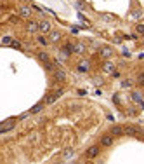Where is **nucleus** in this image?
Masks as SVG:
<instances>
[{
    "instance_id": "nucleus-1",
    "label": "nucleus",
    "mask_w": 144,
    "mask_h": 164,
    "mask_svg": "<svg viewBox=\"0 0 144 164\" xmlns=\"http://www.w3.org/2000/svg\"><path fill=\"white\" fill-rule=\"evenodd\" d=\"M62 94H64V89H62V87L56 89V91H52V93H47L45 94V98H43V103H45V105H54Z\"/></svg>"
},
{
    "instance_id": "nucleus-2",
    "label": "nucleus",
    "mask_w": 144,
    "mask_h": 164,
    "mask_svg": "<svg viewBox=\"0 0 144 164\" xmlns=\"http://www.w3.org/2000/svg\"><path fill=\"white\" fill-rule=\"evenodd\" d=\"M123 135L136 136V138H142V136H144V129L139 128V126H125V128H123Z\"/></svg>"
},
{
    "instance_id": "nucleus-3",
    "label": "nucleus",
    "mask_w": 144,
    "mask_h": 164,
    "mask_svg": "<svg viewBox=\"0 0 144 164\" xmlns=\"http://www.w3.org/2000/svg\"><path fill=\"white\" fill-rule=\"evenodd\" d=\"M73 54V42H64L61 45V59L59 61H64V59H68L69 56Z\"/></svg>"
},
{
    "instance_id": "nucleus-4",
    "label": "nucleus",
    "mask_w": 144,
    "mask_h": 164,
    "mask_svg": "<svg viewBox=\"0 0 144 164\" xmlns=\"http://www.w3.org/2000/svg\"><path fill=\"white\" fill-rule=\"evenodd\" d=\"M14 126H16V119H14V117H11V119H5L4 122H0V135L12 131Z\"/></svg>"
},
{
    "instance_id": "nucleus-5",
    "label": "nucleus",
    "mask_w": 144,
    "mask_h": 164,
    "mask_svg": "<svg viewBox=\"0 0 144 164\" xmlns=\"http://www.w3.org/2000/svg\"><path fill=\"white\" fill-rule=\"evenodd\" d=\"M99 154H101V145H90L89 149H87V152H85V157L89 159V161H94L96 157H99Z\"/></svg>"
},
{
    "instance_id": "nucleus-6",
    "label": "nucleus",
    "mask_w": 144,
    "mask_h": 164,
    "mask_svg": "<svg viewBox=\"0 0 144 164\" xmlns=\"http://www.w3.org/2000/svg\"><path fill=\"white\" fill-rule=\"evenodd\" d=\"M97 54H99L101 59H111V56H113V47H111V45H101L99 51H97Z\"/></svg>"
},
{
    "instance_id": "nucleus-7",
    "label": "nucleus",
    "mask_w": 144,
    "mask_h": 164,
    "mask_svg": "<svg viewBox=\"0 0 144 164\" xmlns=\"http://www.w3.org/2000/svg\"><path fill=\"white\" fill-rule=\"evenodd\" d=\"M76 72H78V73H89L90 72V59H87V58L80 59V61L76 63Z\"/></svg>"
},
{
    "instance_id": "nucleus-8",
    "label": "nucleus",
    "mask_w": 144,
    "mask_h": 164,
    "mask_svg": "<svg viewBox=\"0 0 144 164\" xmlns=\"http://www.w3.org/2000/svg\"><path fill=\"white\" fill-rule=\"evenodd\" d=\"M50 30H52V23L49 21V19H40V21H38V33L49 35Z\"/></svg>"
},
{
    "instance_id": "nucleus-9",
    "label": "nucleus",
    "mask_w": 144,
    "mask_h": 164,
    "mask_svg": "<svg viewBox=\"0 0 144 164\" xmlns=\"http://www.w3.org/2000/svg\"><path fill=\"white\" fill-rule=\"evenodd\" d=\"M24 30H26L30 35H37V33H38V21H33V19H26Z\"/></svg>"
},
{
    "instance_id": "nucleus-10",
    "label": "nucleus",
    "mask_w": 144,
    "mask_h": 164,
    "mask_svg": "<svg viewBox=\"0 0 144 164\" xmlns=\"http://www.w3.org/2000/svg\"><path fill=\"white\" fill-rule=\"evenodd\" d=\"M113 143H115V136L111 135V133L103 135V136H101V140H99V145H101V147H106V149H108V147H111Z\"/></svg>"
},
{
    "instance_id": "nucleus-11",
    "label": "nucleus",
    "mask_w": 144,
    "mask_h": 164,
    "mask_svg": "<svg viewBox=\"0 0 144 164\" xmlns=\"http://www.w3.org/2000/svg\"><path fill=\"white\" fill-rule=\"evenodd\" d=\"M101 68H103V72L106 73V75H111L113 72L117 70V65L113 63L111 59H104V63H103V66H101Z\"/></svg>"
},
{
    "instance_id": "nucleus-12",
    "label": "nucleus",
    "mask_w": 144,
    "mask_h": 164,
    "mask_svg": "<svg viewBox=\"0 0 144 164\" xmlns=\"http://www.w3.org/2000/svg\"><path fill=\"white\" fill-rule=\"evenodd\" d=\"M85 52H87V45H85V42H75L73 44V54L83 56Z\"/></svg>"
},
{
    "instance_id": "nucleus-13",
    "label": "nucleus",
    "mask_w": 144,
    "mask_h": 164,
    "mask_svg": "<svg viewBox=\"0 0 144 164\" xmlns=\"http://www.w3.org/2000/svg\"><path fill=\"white\" fill-rule=\"evenodd\" d=\"M61 38H62V33L59 32V30H50V32H49V42L57 44Z\"/></svg>"
},
{
    "instance_id": "nucleus-14",
    "label": "nucleus",
    "mask_w": 144,
    "mask_h": 164,
    "mask_svg": "<svg viewBox=\"0 0 144 164\" xmlns=\"http://www.w3.org/2000/svg\"><path fill=\"white\" fill-rule=\"evenodd\" d=\"M130 98L134 100V103H136V105H139V107L144 110V100H142V94L139 93V91H132Z\"/></svg>"
},
{
    "instance_id": "nucleus-15",
    "label": "nucleus",
    "mask_w": 144,
    "mask_h": 164,
    "mask_svg": "<svg viewBox=\"0 0 144 164\" xmlns=\"http://www.w3.org/2000/svg\"><path fill=\"white\" fill-rule=\"evenodd\" d=\"M19 16H21V19L31 18V7H30V5H21L19 7Z\"/></svg>"
},
{
    "instance_id": "nucleus-16",
    "label": "nucleus",
    "mask_w": 144,
    "mask_h": 164,
    "mask_svg": "<svg viewBox=\"0 0 144 164\" xmlns=\"http://www.w3.org/2000/svg\"><path fill=\"white\" fill-rule=\"evenodd\" d=\"M52 75H54L56 82H66V72L57 70V68H56V70L52 72Z\"/></svg>"
},
{
    "instance_id": "nucleus-17",
    "label": "nucleus",
    "mask_w": 144,
    "mask_h": 164,
    "mask_svg": "<svg viewBox=\"0 0 144 164\" xmlns=\"http://www.w3.org/2000/svg\"><path fill=\"white\" fill-rule=\"evenodd\" d=\"M73 156H75V150H73V149H66L64 152H62V159H61V161L66 162V161H69V159H73Z\"/></svg>"
},
{
    "instance_id": "nucleus-18",
    "label": "nucleus",
    "mask_w": 144,
    "mask_h": 164,
    "mask_svg": "<svg viewBox=\"0 0 144 164\" xmlns=\"http://www.w3.org/2000/svg\"><path fill=\"white\" fill-rule=\"evenodd\" d=\"M43 108H45V103H43V101H40V103H37V105H33V107H31L30 114H40Z\"/></svg>"
},
{
    "instance_id": "nucleus-19",
    "label": "nucleus",
    "mask_w": 144,
    "mask_h": 164,
    "mask_svg": "<svg viewBox=\"0 0 144 164\" xmlns=\"http://www.w3.org/2000/svg\"><path fill=\"white\" fill-rule=\"evenodd\" d=\"M110 133L113 136H122V135H123V128H122V126H111Z\"/></svg>"
},
{
    "instance_id": "nucleus-20",
    "label": "nucleus",
    "mask_w": 144,
    "mask_h": 164,
    "mask_svg": "<svg viewBox=\"0 0 144 164\" xmlns=\"http://www.w3.org/2000/svg\"><path fill=\"white\" fill-rule=\"evenodd\" d=\"M37 58L40 59L42 63H47V61H50V56H49V54L45 52V51H40V52L37 54Z\"/></svg>"
},
{
    "instance_id": "nucleus-21",
    "label": "nucleus",
    "mask_w": 144,
    "mask_h": 164,
    "mask_svg": "<svg viewBox=\"0 0 144 164\" xmlns=\"http://www.w3.org/2000/svg\"><path fill=\"white\" fill-rule=\"evenodd\" d=\"M35 42L38 44V45H42V47H45V45L49 44V38H45V37H43V33H42V35H38L37 38H35Z\"/></svg>"
},
{
    "instance_id": "nucleus-22",
    "label": "nucleus",
    "mask_w": 144,
    "mask_h": 164,
    "mask_svg": "<svg viewBox=\"0 0 144 164\" xmlns=\"http://www.w3.org/2000/svg\"><path fill=\"white\" fill-rule=\"evenodd\" d=\"M130 18L132 19H141V18H142V9H134V11H132L130 12Z\"/></svg>"
},
{
    "instance_id": "nucleus-23",
    "label": "nucleus",
    "mask_w": 144,
    "mask_h": 164,
    "mask_svg": "<svg viewBox=\"0 0 144 164\" xmlns=\"http://www.w3.org/2000/svg\"><path fill=\"white\" fill-rule=\"evenodd\" d=\"M136 82H137L139 87H144V72H139L137 77H136Z\"/></svg>"
},
{
    "instance_id": "nucleus-24",
    "label": "nucleus",
    "mask_w": 144,
    "mask_h": 164,
    "mask_svg": "<svg viewBox=\"0 0 144 164\" xmlns=\"http://www.w3.org/2000/svg\"><path fill=\"white\" fill-rule=\"evenodd\" d=\"M21 21V16L18 14V16H11V18H9V19H7V23H9V25H18V23Z\"/></svg>"
},
{
    "instance_id": "nucleus-25",
    "label": "nucleus",
    "mask_w": 144,
    "mask_h": 164,
    "mask_svg": "<svg viewBox=\"0 0 144 164\" xmlns=\"http://www.w3.org/2000/svg\"><path fill=\"white\" fill-rule=\"evenodd\" d=\"M92 82H94L96 86H99V87L104 86V79L103 77H94V79H92Z\"/></svg>"
},
{
    "instance_id": "nucleus-26",
    "label": "nucleus",
    "mask_w": 144,
    "mask_h": 164,
    "mask_svg": "<svg viewBox=\"0 0 144 164\" xmlns=\"http://www.w3.org/2000/svg\"><path fill=\"white\" fill-rule=\"evenodd\" d=\"M122 87H123V89L132 87V80H130V79H123V80H122Z\"/></svg>"
},
{
    "instance_id": "nucleus-27",
    "label": "nucleus",
    "mask_w": 144,
    "mask_h": 164,
    "mask_svg": "<svg viewBox=\"0 0 144 164\" xmlns=\"http://www.w3.org/2000/svg\"><path fill=\"white\" fill-rule=\"evenodd\" d=\"M136 32H137V33H141V35H144V25H142V23H137Z\"/></svg>"
},
{
    "instance_id": "nucleus-28",
    "label": "nucleus",
    "mask_w": 144,
    "mask_h": 164,
    "mask_svg": "<svg viewBox=\"0 0 144 164\" xmlns=\"http://www.w3.org/2000/svg\"><path fill=\"white\" fill-rule=\"evenodd\" d=\"M103 19H104V21H113L115 16H113V14H103Z\"/></svg>"
},
{
    "instance_id": "nucleus-29",
    "label": "nucleus",
    "mask_w": 144,
    "mask_h": 164,
    "mask_svg": "<svg viewBox=\"0 0 144 164\" xmlns=\"http://www.w3.org/2000/svg\"><path fill=\"white\" fill-rule=\"evenodd\" d=\"M11 45H12L14 49H23V47H21V42H18V40H12V42H11Z\"/></svg>"
},
{
    "instance_id": "nucleus-30",
    "label": "nucleus",
    "mask_w": 144,
    "mask_h": 164,
    "mask_svg": "<svg viewBox=\"0 0 144 164\" xmlns=\"http://www.w3.org/2000/svg\"><path fill=\"white\" fill-rule=\"evenodd\" d=\"M113 101H115V105H120V103H122V101H120V96H118V94H115V96H113Z\"/></svg>"
},
{
    "instance_id": "nucleus-31",
    "label": "nucleus",
    "mask_w": 144,
    "mask_h": 164,
    "mask_svg": "<svg viewBox=\"0 0 144 164\" xmlns=\"http://www.w3.org/2000/svg\"><path fill=\"white\" fill-rule=\"evenodd\" d=\"M120 75H122V73H120L118 70H115L113 73H111V77H113V79H120Z\"/></svg>"
},
{
    "instance_id": "nucleus-32",
    "label": "nucleus",
    "mask_w": 144,
    "mask_h": 164,
    "mask_svg": "<svg viewBox=\"0 0 144 164\" xmlns=\"http://www.w3.org/2000/svg\"><path fill=\"white\" fill-rule=\"evenodd\" d=\"M129 114L134 117V115H137V110H136V108H129Z\"/></svg>"
},
{
    "instance_id": "nucleus-33",
    "label": "nucleus",
    "mask_w": 144,
    "mask_h": 164,
    "mask_svg": "<svg viewBox=\"0 0 144 164\" xmlns=\"http://www.w3.org/2000/svg\"><path fill=\"white\" fill-rule=\"evenodd\" d=\"M12 42V38H11V37H5V38H4V44H11Z\"/></svg>"
},
{
    "instance_id": "nucleus-34",
    "label": "nucleus",
    "mask_w": 144,
    "mask_h": 164,
    "mask_svg": "<svg viewBox=\"0 0 144 164\" xmlns=\"http://www.w3.org/2000/svg\"><path fill=\"white\" fill-rule=\"evenodd\" d=\"M142 140H144V136H142Z\"/></svg>"
}]
</instances>
